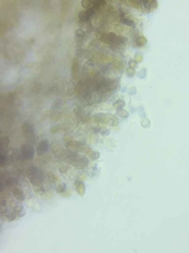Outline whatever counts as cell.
<instances>
[{
	"label": "cell",
	"instance_id": "obj_1",
	"mask_svg": "<svg viewBox=\"0 0 189 253\" xmlns=\"http://www.w3.org/2000/svg\"><path fill=\"white\" fill-rule=\"evenodd\" d=\"M22 132L23 134L26 136L30 140L35 141V134H34V127L29 124V123H23L22 124Z\"/></svg>",
	"mask_w": 189,
	"mask_h": 253
},
{
	"label": "cell",
	"instance_id": "obj_2",
	"mask_svg": "<svg viewBox=\"0 0 189 253\" xmlns=\"http://www.w3.org/2000/svg\"><path fill=\"white\" fill-rule=\"evenodd\" d=\"M21 155L24 159H28V160L33 159L34 155H35V150L30 145H23L21 148Z\"/></svg>",
	"mask_w": 189,
	"mask_h": 253
},
{
	"label": "cell",
	"instance_id": "obj_3",
	"mask_svg": "<svg viewBox=\"0 0 189 253\" xmlns=\"http://www.w3.org/2000/svg\"><path fill=\"white\" fill-rule=\"evenodd\" d=\"M93 119L97 121V123H100V124H108L110 123V119H111V115L109 114H106V113H98V114H94L93 115Z\"/></svg>",
	"mask_w": 189,
	"mask_h": 253
},
{
	"label": "cell",
	"instance_id": "obj_4",
	"mask_svg": "<svg viewBox=\"0 0 189 253\" xmlns=\"http://www.w3.org/2000/svg\"><path fill=\"white\" fill-rule=\"evenodd\" d=\"M48 148H49L48 141H47V140H42V141L38 145L37 149H36V153H37V155H39V156L43 155L45 152H47Z\"/></svg>",
	"mask_w": 189,
	"mask_h": 253
},
{
	"label": "cell",
	"instance_id": "obj_5",
	"mask_svg": "<svg viewBox=\"0 0 189 253\" xmlns=\"http://www.w3.org/2000/svg\"><path fill=\"white\" fill-rule=\"evenodd\" d=\"M140 5H142L143 8H147V11L150 12L158 6V2L157 1H141Z\"/></svg>",
	"mask_w": 189,
	"mask_h": 253
},
{
	"label": "cell",
	"instance_id": "obj_6",
	"mask_svg": "<svg viewBox=\"0 0 189 253\" xmlns=\"http://www.w3.org/2000/svg\"><path fill=\"white\" fill-rule=\"evenodd\" d=\"M116 36L117 35L115 33H104L101 36V39L104 42H106V43H114Z\"/></svg>",
	"mask_w": 189,
	"mask_h": 253
},
{
	"label": "cell",
	"instance_id": "obj_7",
	"mask_svg": "<svg viewBox=\"0 0 189 253\" xmlns=\"http://www.w3.org/2000/svg\"><path fill=\"white\" fill-rule=\"evenodd\" d=\"M75 187H76V191L80 196H83L85 193V186L81 180H75Z\"/></svg>",
	"mask_w": 189,
	"mask_h": 253
},
{
	"label": "cell",
	"instance_id": "obj_8",
	"mask_svg": "<svg viewBox=\"0 0 189 253\" xmlns=\"http://www.w3.org/2000/svg\"><path fill=\"white\" fill-rule=\"evenodd\" d=\"M39 173H40V171L38 170L37 167H35V166H31V167H29V168L26 169V176H28L29 178H32V177H34V176L38 175Z\"/></svg>",
	"mask_w": 189,
	"mask_h": 253
},
{
	"label": "cell",
	"instance_id": "obj_9",
	"mask_svg": "<svg viewBox=\"0 0 189 253\" xmlns=\"http://www.w3.org/2000/svg\"><path fill=\"white\" fill-rule=\"evenodd\" d=\"M12 191H13V194H14V196H15V198H16L17 200H19V202H22V200H24V198H25L24 193H23V192H22L20 189H18V188H13Z\"/></svg>",
	"mask_w": 189,
	"mask_h": 253
},
{
	"label": "cell",
	"instance_id": "obj_10",
	"mask_svg": "<svg viewBox=\"0 0 189 253\" xmlns=\"http://www.w3.org/2000/svg\"><path fill=\"white\" fill-rule=\"evenodd\" d=\"M14 211L16 212V215L18 216V217H22V216L25 215V213H26V212H25L24 207L21 206V205H16L14 207Z\"/></svg>",
	"mask_w": 189,
	"mask_h": 253
},
{
	"label": "cell",
	"instance_id": "obj_11",
	"mask_svg": "<svg viewBox=\"0 0 189 253\" xmlns=\"http://www.w3.org/2000/svg\"><path fill=\"white\" fill-rule=\"evenodd\" d=\"M147 43V38L144 37V36H140L136 39V46L137 47H143Z\"/></svg>",
	"mask_w": 189,
	"mask_h": 253
},
{
	"label": "cell",
	"instance_id": "obj_12",
	"mask_svg": "<svg viewBox=\"0 0 189 253\" xmlns=\"http://www.w3.org/2000/svg\"><path fill=\"white\" fill-rule=\"evenodd\" d=\"M121 17V21L124 23V24H126V25H129V27H131V28H134L136 27V23L132 21V20H130L128 17H122V16H120Z\"/></svg>",
	"mask_w": 189,
	"mask_h": 253
},
{
	"label": "cell",
	"instance_id": "obj_13",
	"mask_svg": "<svg viewBox=\"0 0 189 253\" xmlns=\"http://www.w3.org/2000/svg\"><path fill=\"white\" fill-rule=\"evenodd\" d=\"M117 115L122 117V118H127L128 116H129V113H128L126 110H124L123 108H120L117 110Z\"/></svg>",
	"mask_w": 189,
	"mask_h": 253
},
{
	"label": "cell",
	"instance_id": "obj_14",
	"mask_svg": "<svg viewBox=\"0 0 189 253\" xmlns=\"http://www.w3.org/2000/svg\"><path fill=\"white\" fill-rule=\"evenodd\" d=\"M79 18H80L81 21H88L90 17H89V15L87 14L86 10H84V11H81V12L79 13Z\"/></svg>",
	"mask_w": 189,
	"mask_h": 253
},
{
	"label": "cell",
	"instance_id": "obj_15",
	"mask_svg": "<svg viewBox=\"0 0 189 253\" xmlns=\"http://www.w3.org/2000/svg\"><path fill=\"white\" fill-rule=\"evenodd\" d=\"M127 41V38L126 37H124V36H122V35H120V36H116V38H115V41H114V43H116V45H123V43H125Z\"/></svg>",
	"mask_w": 189,
	"mask_h": 253
},
{
	"label": "cell",
	"instance_id": "obj_16",
	"mask_svg": "<svg viewBox=\"0 0 189 253\" xmlns=\"http://www.w3.org/2000/svg\"><path fill=\"white\" fill-rule=\"evenodd\" d=\"M72 72H73L74 75H77V74H78V72H79V62H78V60H77V59H75L74 62H73Z\"/></svg>",
	"mask_w": 189,
	"mask_h": 253
},
{
	"label": "cell",
	"instance_id": "obj_17",
	"mask_svg": "<svg viewBox=\"0 0 189 253\" xmlns=\"http://www.w3.org/2000/svg\"><path fill=\"white\" fill-rule=\"evenodd\" d=\"M61 107H62V100L61 99H56L54 101V103L51 104V109L53 110H59Z\"/></svg>",
	"mask_w": 189,
	"mask_h": 253
},
{
	"label": "cell",
	"instance_id": "obj_18",
	"mask_svg": "<svg viewBox=\"0 0 189 253\" xmlns=\"http://www.w3.org/2000/svg\"><path fill=\"white\" fill-rule=\"evenodd\" d=\"M2 215V217L4 219H6V221H10V222H13L15 218H16V216L17 215H14L13 213H4V214H1Z\"/></svg>",
	"mask_w": 189,
	"mask_h": 253
},
{
	"label": "cell",
	"instance_id": "obj_19",
	"mask_svg": "<svg viewBox=\"0 0 189 253\" xmlns=\"http://www.w3.org/2000/svg\"><path fill=\"white\" fill-rule=\"evenodd\" d=\"M77 56L78 57H89V53L86 51V50H78L77 51Z\"/></svg>",
	"mask_w": 189,
	"mask_h": 253
},
{
	"label": "cell",
	"instance_id": "obj_20",
	"mask_svg": "<svg viewBox=\"0 0 189 253\" xmlns=\"http://www.w3.org/2000/svg\"><path fill=\"white\" fill-rule=\"evenodd\" d=\"M99 157H100V153L97 152V151H91V152L89 153V158H90L91 160H97Z\"/></svg>",
	"mask_w": 189,
	"mask_h": 253
},
{
	"label": "cell",
	"instance_id": "obj_21",
	"mask_svg": "<svg viewBox=\"0 0 189 253\" xmlns=\"http://www.w3.org/2000/svg\"><path fill=\"white\" fill-rule=\"evenodd\" d=\"M65 190H66V185L64 184V182H62V184H59L57 186V189H56V191L58 192V193H60V194H61L62 192H64Z\"/></svg>",
	"mask_w": 189,
	"mask_h": 253
},
{
	"label": "cell",
	"instance_id": "obj_22",
	"mask_svg": "<svg viewBox=\"0 0 189 253\" xmlns=\"http://www.w3.org/2000/svg\"><path fill=\"white\" fill-rule=\"evenodd\" d=\"M125 106V101L123 99H119L117 100L115 103H114V107L117 108V109H120V108H123Z\"/></svg>",
	"mask_w": 189,
	"mask_h": 253
},
{
	"label": "cell",
	"instance_id": "obj_23",
	"mask_svg": "<svg viewBox=\"0 0 189 253\" xmlns=\"http://www.w3.org/2000/svg\"><path fill=\"white\" fill-rule=\"evenodd\" d=\"M75 35H76V37H78V38H83L85 36V32L82 29H77L75 31Z\"/></svg>",
	"mask_w": 189,
	"mask_h": 253
},
{
	"label": "cell",
	"instance_id": "obj_24",
	"mask_svg": "<svg viewBox=\"0 0 189 253\" xmlns=\"http://www.w3.org/2000/svg\"><path fill=\"white\" fill-rule=\"evenodd\" d=\"M35 192H36V194H37V195L42 196V195L44 194L45 190H44V188L42 187V186H39V187H36V188H35Z\"/></svg>",
	"mask_w": 189,
	"mask_h": 253
},
{
	"label": "cell",
	"instance_id": "obj_25",
	"mask_svg": "<svg viewBox=\"0 0 189 253\" xmlns=\"http://www.w3.org/2000/svg\"><path fill=\"white\" fill-rule=\"evenodd\" d=\"M141 126L143 127V128H149L150 127V120L148 119V118H143L142 120H141Z\"/></svg>",
	"mask_w": 189,
	"mask_h": 253
},
{
	"label": "cell",
	"instance_id": "obj_26",
	"mask_svg": "<svg viewBox=\"0 0 189 253\" xmlns=\"http://www.w3.org/2000/svg\"><path fill=\"white\" fill-rule=\"evenodd\" d=\"M134 74H136V71H134L133 69H131V68H127L126 69V75L128 77H133Z\"/></svg>",
	"mask_w": 189,
	"mask_h": 253
},
{
	"label": "cell",
	"instance_id": "obj_27",
	"mask_svg": "<svg viewBox=\"0 0 189 253\" xmlns=\"http://www.w3.org/2000/svg\"><path fill=\"white\" fill-rule=\"evenodd\" d=\"M6 211H7V208H6V202H5L4 199H2V200H1V214L6 213Z\"/></svg>",
	"mask_w": 189,
	"mask_h": 253
},
{
	"label": "cell",
	"instance_id": "obj_28",
	"mask_svg": "<svg viewBox=\"0 0 189 253\" xmlns=\"http://www.w3.org/2000/svg\"><path fill=\"white\" fill-rule=\"evenodd\" d=\"M81 4H82V6L84 7V8H89L90 6H91V1H88V0H83V1L81 2Z\"/></svg>",
	"mask_w": 189,
	"mask_h": 253
},
{
	"label": "cell",
	"instance_id": "obj_29",
	"mask_svg": "<svg viewBox=\"0 0 189 253\" xmlns=\"http://www.w3.org/2000/svg\"><path fill=\"white\" fill-rule=\"evenodd\" d=\"M128 64H129V68H131V69H133V70H136L137 68H138V62L136 61V60H129V62H128Z\"/></svg>",
	"mask_w": 189,
	"mask_h": 253
},
{
	"label": "cell",
	"instance_id": "obj_30",
	"mask_svg": "<svg viewBox=\"0 0 189 253\" xmlns=\"http://www.w3.org/2000/svg\"><path fill=\"white\" fill-rule=\"evenodd\" d=\"M118 124H119V120H118L117 116H111V119H110L109 125H111V126H117Z\"/></svg>",
	"mask_w": 189,
	"mask_h": 253
},
{
	"label": "cell",
	"instance_id": "obj_31",
	"mask_svg": "<svg viewBox=\"0 0 189 253\" xmlns=\"http://www.w3.org/2000/svg\"><path fill=\"white\" fill-rule=\"evenodd\" d=\"M8 144H10V139H8L7 137H2V138H1V145H2V146L6 147Z\"/></svg>",
	"mask_w": 189,
	"mask_h": 253
},
{
	"label": "cell",
	"instance_id": "obj_32",
	"mask_svg": "<svg viewBox=\"0 0 189 253\" xmlns=\"http://www.w3.org/2000/svg\"><path fill=\"white\" fill-rule=\"evenodd\" d=\"M59 171L61 172L62 174L66 173V172H67V166H65V164H62V166H60V168H59Z\"/></svg>",
	"mask_w": 189,
	"mask_h": 253
},
{
	"label": "cell",
	"instance_id": "obj_33",
	"mask_svg": "<svg viewBox=\"0 0 189 253\" xmlns=\"http://www.w3.org/2000/svg\"><path fill=\"white\" fill-rule=\"evenodd\" d=\"M74 113L76 115H80L81 113H82V109H81V107H76L75 108V110H74Z\"/></svg>",
	"mask_w": 189,
	"mask_h": 253
},
{
	"label": "cell",
	"instance_id": "obj_34",
	"mask_svg": "<svg viewBox=\"0 0 189 253\" xmlns=\"http://www.w3.org/2000/svg\"><path fill=\"white\" fill-rule=\"evenodd\" d=\"M142 60H143V56H142L141 54H137V55H136V61H137V62L139 63V62L142 61Z\"/></svg>",
	"mask_w": 189,
	"mask_h": 253
},
{
	"label": "cell",
	"instance_id": "obj_35",
	"mask_svg": "<svg viewBox=\"0 0 189 253\" xmlns=\"http://www.w3.org/2000/svg\"><path fill=\"white\" fill-rule=\"evenodd\" d=\"M75 39H76V42H77V45H78L79 47H81V46L83 45V39H82V38H78V37H76Z\"/></svg>",
	"mask_w": 189,
	"mask_h": 253
},
{
	"label": "cell",
	"instance_id": "obj_36",
	"mask_svg": "<svg viewBox=\"0 0 189 253\" xmlns=\"http://www.w3.org/2000/svg\"><path fill=\"white\" fill-rule=\"evenodd\" d=\"M145 75H146V70H145V69L141 70V72L138 74V76H139L140 78H144V77H145Z\"/></svg>",
	"mask_w": 189,
	"mask_h": 253
},
{
	"label": "cell",
	"instance_id": "obj_37",
	"mask_svg": "<svg viewBox=\"0 0 189 253\" xmlns=\"http://www.w3.org/2000/svg\"><path fill=\"white\" fill-rule=\"evenodd\" d=\"M47 175L49 176V178H50V180H53V181H56L57 180V177H56V175H54V174H51L50 172L47 174Z\"/></svg>",
	"mask_w": 189,
	"mask_h": 253
},
{
	"label": "cell",
	"instance_id": "obj_38",
	"mask_svg": "<svg viewBox=\"0 0 189 253\" xmlns=\"http://www.w3.org/2000/svg\"><path fill=\"white\" fill-rule=\"evenodd\" d=\"M61 195L62 196H70L71 195V191L70 190H65L64 192H62V193H61Z\"/></svg>",
	"mask_w": 189,
	"mask_h": 253
},
{
	"label": "cell",
	"instance_id": "obj_39",
	"mask_svg": "<svg viewBox=\"0 0 189 253\" xmlns=\"http://www.w3.org/2000/svg\"><path fill=\"white\" fill-rule=\"evenodd\" d=\"M128 92H129L130 95H133L134 93H137V89L136 88H130V89H128Z\"/></svg>",
	"mask_w": 189,
	"mask_h": 253
},
{
	"label": "cell",
	"instance_id": "obj_40",
	"mask_svg": "<svg viewBox=\"0 0 189 253\" xmlns=\"http://www.w3.org/2000/svg\"><path fill=\"white\" fill-rule=\"evenodd\" d=\"M58 130H59V127H55V128H51V129H50V132H51V133H55V132H57Z\"/></svg>",
	"mask_w": 189,
	"mask_h": 253
}]
</instances>
